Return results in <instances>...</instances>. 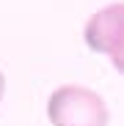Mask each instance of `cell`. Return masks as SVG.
Instances as JSON below:
<instances>
[{"instance_id":"obj_1","label":"cell","mask_w":124,"mask_h":126,"mask_svg":"<svg viewBox=\"0 0 124 126\" xmlns=\"http://www.w3.org/2000/svg\"><path fill=\"white\" fill-rule=\"evenodd\" d=\"M47 121L52 126H108L110 112L97 91L86 85H61L47 99Z\"/></svg>"},{"instance_id":"obj_3","label":"cell","mask_w":124,"mask_h":126,"mask_svg":"<svg viewBox=\"0 0 124 126\" xmlns=\"http://www.w3.org/2000/svg\"><path fill=\"white\" fill-rule=\"evenodd\" d=\"M3 93H6V74L0 71V99H3Z\"/></svg>"},{"instance_id":"obj_2","label":"cell","mask_w":124,"mask_h":126,"mask_svg":"<svg viewBox=\"0 0 124 126\" xmlns=\"http://www.w3.org/2000/svg\"><path fill=\"white\" fill-rule=\"evenodd\" d=\"M86 47L108 55L113 69L124 74V3H110L88 16L83 28Z\"/></svg>"}]
</instances>
